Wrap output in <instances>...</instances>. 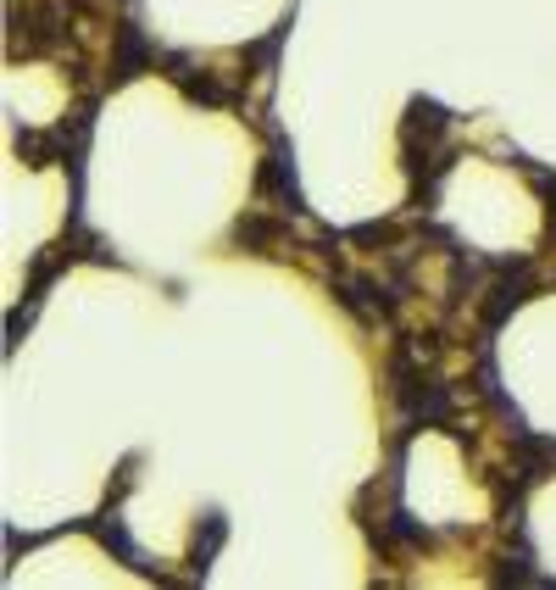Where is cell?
Segmentation results:
<instances>
[{
	"instance_id": "6",
	"label": "cell",
	"mask_w": 556,
	"mask_h": 590,
	"mask_svg": "<svg viewBox=\"0 0 556 590\" xmlns=\"http://www.w3.org/2000/svg\"><path fill=\"white\" fill-rule=\"evenodd\" d=\"M234 240H240L245 251H273V245H285V229H278L273 218H262V212H245V218L234 223Z\"/></svg>"
},
{
	"instance_id": "3",
	"label": "cell",
	"mask_w": 556,
	"mask_h": 590,
	"mask_svg": "<svg viewBox=\"0 0 556 590\" xmlns=\"http://www.w3.org/2000/svg\"><path fill=\"white\" fill-rule=\"evenodd\" d=\"M278 196V207H285L290 218H307V196L296 185V145L273 129V156L262 162V174H256V196Z\"/></svg>"
},
{
	"instance_id": "5",
	"label": "cell",
	"mask_w": 556,
	"mask_h": 590,
	"mask_svg": "<svg viewBox=\"0 0 556 590\" xmlns=\"http://www.w3.org/2000/svg\"><path fill=\"white\" fill-rule=\"evenodd\" d=\"M229 535H234V519H229L223 508H207L201 524H196V541H190V568H196V579L212 574V563H218V552L229 546Z\"/></svg>"
},
{
	"instance_id": "1",
	"label": "cell",
	"mask_w": 556,
	"mask_h": 590,
	"mask_svg": "<svg viewBox=\"0 0 556 590\" xmlns=\"http://www.w3.org/2000/svg\"><path fill=\"white\" fill-rule=\"evenodd\" d=\"M456 129V112L440 107L434 96H412L407 101V118H401V167H407V179H418L423 167L434 162V145Z\"/></svg>"
},
{
	"instance_id": "4",
	"label": "cell",
	"mask_w": 556,
	"mask_h": 590,
	"mask_svg": "<svg viewBox=\"0 0 556 590\" xmlns=\"http://www.w3.org/2000/svg\"><path fill=\"white\" fill-rule=\"evenodd\" d=\"M156 62H162V51L145 40V29H140V23H123V29H118V56H112V73H107V78H112V90L134 84V78L151 73Z\"/></svg>"
},
{
	"instance_id": "2",
	"label": "cell",
	"mask_w": 556,
	"mask_h": 590,
	"mask_svg": "<svg viewBox=\"0 0 556 590\" xmlns=\"http://www.w3.org/2000/svg\"><path fill=\"white\" fill-rule=\"evenodd\" d=\"M496 279L501 285H490V290H479V323H485V334H501V323L523 307V301H534V263L529 257H496Z\"/></svg>"
}]
</instances>
